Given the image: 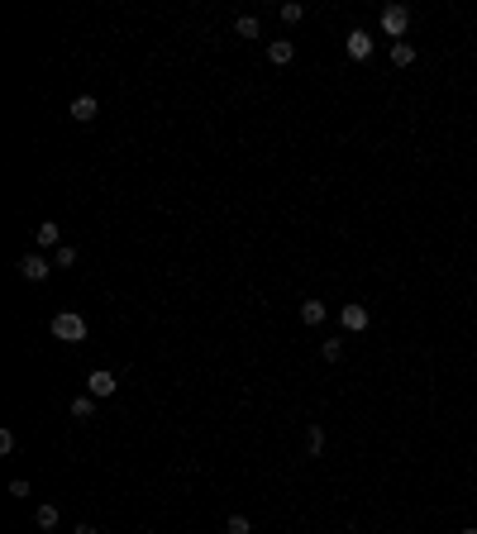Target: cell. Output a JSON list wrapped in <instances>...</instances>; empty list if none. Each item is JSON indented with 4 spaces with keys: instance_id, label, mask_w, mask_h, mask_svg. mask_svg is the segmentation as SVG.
<instances>
[{
    "instance_id": "1",
    "label": "cell",
    "mask_w": 477,
    "mask_h": 534,
    "mask_svg": "<svg viewBox=\"0 0 477 534\" xmlns=\"http://www.w3.org/2000/svg\"><path fill=\"white\" fill-rule=\"evenodd\" d=\"M48 330H53V339H63V344H81V339H86V320H81L77 310H58Z\"/></svg>"
},
{
    "instance_id": "2",
    "label": "cell",
    "mask_w": 477,
    "mask_h": 534,
    "mask_svg": "<svg viewBox=\"0 0 477 534\" xmlns=\"http://www.w3.org/2000/svg\"><path fill=\"white\" fill-rule=\"evenodd\" d=\"M406 29H411V10H406V5H387V10H382V33L397 38V43H406Z\"/></svg>"
},
{
    "instance_id": "3",
    "label": "cell",
    "mask_w": 477,
    "mask_h": 534,
    "mask_svg": "<svg viewBox=\"0 0 477 534\" xmlns=\"http://www.w3.org/2000/svg\"><path fill=\"white\" fill-rule=\"evenodd\" d=\"M115 387H120V377H115V372H105V367H95L91 377H86V396H95V401L115 396Z\"/></svg>"
},
{
    "instance_id": "4",
    "label": "cell",
    "mask_w": 477,
    "mask_h": 534,
    "mask_svg": "<svg viewBox=\"0 0 477 534\" xmlns=\"http://www.w3.org/2000/svg\"><path fill=\"white\" fill-rule=\"evenodd\" d=\"M48 272H53V263H48L43 253H24V258H19V277H24V282H43Z\"/></svg>"
},
{
    "instance_id": "5",
    "label": "cell",
    "mask_w": 477,
    "mask_h": 534,
    "mask_svg": "<svg viewBox=\"0 0 477 534\" xmlns=\"http://www.w3.org/2000/svg\"><path fill=\"white\" fill-rule=\"evenodd\" d=\"M344 48H349V58H353V63H367V58H372V33H367V29H349Z\"/></svg>"
},
{
    "instance_id": "6",
    "label": "cell",
    "mask_w": 477,
    "mask_h": 534,
    "mask_svg": "<svg viewBox=\"0 0 477 534\" xmlns=\"http://www.w3.org/2000/svg\"><path fill=\"white\" fill-rule=\"evenodd\" d=\"M33 239H38V248H53V253H58V248H63V224H58V220H43L38 229H33Z\"/></svg>"
},
{
    "instance_id": "7",
    "label": "cell",
    "mask_w": 477,
    "mask_h": 534,
    "mask_svg": "<svg viewBox=\"0 0 477 534\" xmlns=\"http://www.w3.org/2000/svg\"><path fill=\"white\" fill-rule=\"evenodd\" d=\"M339 320H344V330H367V325H372V315H367V305H358V300H353V305H344V310H339Z\"/></svg>"
},
{
    "instance_id": "8",
    "label": "cell",
    "mask_w": 477,
    "mask_h": 534,
    "mask_svg": "<svg viewBox=\"0 0 477 534\" xmlns=\"http://www.w3.org/2000/svg\"><path fill=\"white\" fill-rule=\"evenodd\" d=\"M72 120H77V125H91L95 115H100V105H95V95H77V100H72Z\"/></svg>"
},
{
    "instance_id": "9",
    "label": "cell",
    "mask_w": 477,
    "mask_h": 534,
    "mask_svg": "<svg viewBox=\"0 0 477 534\" xmlns=\"http://www.w3.org/2000/svg\"><path fill=\"white\" fill-rule=\"evenodd\" d=\"M325 315H330V305L325 300H301V325H325Z\"/></svg>"
},
{
    "instance_id": "10",
    "label": "cell",
    "mask_w": 477,
    "mask_h": 534,
    "mask_svg": "<svg viewBox=\"0 0 477 534\" xmlns=\"http://www.w3.org/2000/svg\"><path fill=\"white\" fill-rule=\"evenodd\" d=\"M268 58H272L277 67H286L291 58H296V43H291V38H277V43H268Z\"/></svg>"
},
{
    "instance_id": "11",
    "label": "cell",
    "mask_w": 477,
    "mask_h": 534,
    "mask_svg": "<svg viewBox=\"0 0 477 534\" xmlns=\"http://www.w3.org/2000/svg\"><path fill=\"white\" fill-rule=\"evenodd\" d=\"M234 33H238V38H258V33H263V29H258V15H238L234 19Z\"/></svg>"
},
{
    "instance_id": "12",
    "label": "cell",
    "mask_w": 477,
    "mask_h": 534,
    "mask_svg": "<svg viewBox=\"0 0 477 534\" xmlns=\"http://www.w3.org/2000/svg\"><path fill=\"white\" fill-rule=\"evenodd\" d=\"M305 454H310V458L325 454V429H320V424H310V429H305Z\"/></svg>"
},
{
    "instance_id": "13",
    "label": "cell",
    "mask_w": 477,
    "mask_h": 534,
    "mask_svg": "<svg viewBox=\"0 0 477 534\" xmlns=\"http://www.w3.org/2000/svg\"><path fill=\"white\" fill-rule=\"evenodd\" d=\"M95 415V396H77L72 401V420H91Z\"/></svg>"
},
{
    "instance_id": "14",
    "label": "cell",
    "mask_w": 477,
    "mask_h": 534,
    "mask_svg": "<svg viewBox=\"0 0 477 534\" xmlns=\"http://www.w3.org/2000/svg\"><path fill=\"white\" fill-rule=\"evenodd\" d=\"M33 520H38V530H58V506H38Z\"/></svg>"
},
{
    "instance_id": "15",
    "label": "cell",
    "mask_w": 477,
    "mask_h": 534,
    "mask_svg": "<svg viewBox=\"0 0 477 534\" xmlns=\"http://www.w3.org/2000/svg\"><path fill=\"white\" fill-rule=\"evenodd\" d=\"M392 63H397V67H411V63H415V48H411V43H392Z\"/></svg>"
},
{
    "instance_id": "16",
    "label": "cell",
    "mask_w": 477,
    "mask_h": 534,
    "mask_svg": "<svg viewBox=\"0 0 477 534\" xmlns=\"http://www.w3.org/2000/svg\"><path fill=\"white\" fill-rule=\"evenodd\" d=\"M282 19H286V24H301V19H305V5H301V0H286V5H282Z\"/></svg>"
},
{
    "instance_id": "17",
    "label": "cell",
    "mask_w": 477,
    "mask_h": 534,
    "mask_svg": "<svg viewBox=\"0 0 477 534\" xmlns=\"http://www.w3.org/2000/svg\"><path fill=\"white\" fill-rule=\"evenodd\" d=\"M224 534H253V525H248V515H229L224 520Z\"/></svg>"
},
{
    "instance_id": "18",
    "label": "cell",
    "mask_w": 477,
    "mask_h": 534,
    "mask_svg": "<svg viewBox=\"0 0 477 534\" xmlns=\"http://www.w3.org/2000/svg\"><path fill=\"white\" fill-rule=\"evenodd\" d=\"M77 263V248H72V244H63V248L53 253V267H72Z\"/></svg>"
},
{
    "instance_id": "19",
    "label": "cell",
    "mask_w": 477,
    "mask_h": 534,
    "mask_svg": "<svg viewBox=\"0 0 477 534\" xmlns=\"http://www.w3.org/2000/svg\"><path fill=\"white\" fill-rule=\"evenodd\" d=\"M320 358H325V362H339V358H344V344H334V339H330V344H320Z\"/></svg>"
},
{
    "instance_id": "20",
    "label": "cell",
    "mask_w": 477,
    "mask_h": 534,
    "mask_svg": "<svg viewBox=\"0 0 477 534\" xmlns=\"http://www.w3.org/2000/svg\"><path fill=\"white\" fill-rule=\"evenodd\" d=\"M72 534H100V530H95V525H77V530H72Z\"/></svg>"
},
{
    "instance_id": "21",
    "label": "cell",
    "mask_w": 477,
    "mask_h": 534,
    "mask_svg": "<svg viewBox=\"0 0 477 534\" xmlns=\"http://www.w3.org/2000/svg\"><path fill=\"white\" fill-rule=\"evenodd\" d=\"M458 534H477V530H473V525H468V530H458Z\"/></svg>"
}]
</instances>
